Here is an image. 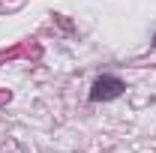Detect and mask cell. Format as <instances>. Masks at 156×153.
Returning a JSON list of instances; mask_svg holds the SVG:
<instances>
[{
    "label": "cell",
    "instance_id": "1",
    "mask_svg": "<svg viewBox=\"0 0 156 153\" xmlns=\"http://www.w3.org/2000/svg\"><path fill=\"white\" fill-rule=\"evenodd\" d=\"M123 90H126V84H123L117 75H102V78L93 81V87H90V99H93V102H111V99H117Z\"/></svg>",
    "mask_w": 156,
    "mask_h": 153
},
{
    "label": "cell",
    "instance_id": "2",
    "mask_svg": "<svg viewBox=\"0 0 156 153\" xmlns=\"http://www.w3.org/2000/svg\"><path fill=\"white\" fill-rule=\"evenodd\" d=\"M153 42H156V39H153Z\"/></svg>",
    "mask_w": 156,
    "mask_h": 153
}]
</instances>
